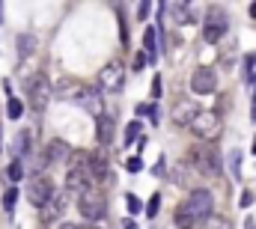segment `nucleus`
<instances>
[{"label":"nucleus","mask_w":256,"mask_h":229,"mask_svg":"<svg viewBox=\"0 0 256 229\" xmlns=\"http://www.w3.org/2000/svg\"><path fill=\"white\" fill-rule=\"evenodd\" d=\"M92 188V176H90V152H72L68 155V167H66V190L68 194H84Z\"/></svg>","instance_id":"nucleus-1"},{"label":"nucleus","mask_w":256,"mask_h":229,"mask_svg":"<svg viewBox=\"0 0 256 229\" xmlns=\"http://www.w3.org/2000/svg\"><path fill=\"white\" fill-rule=\"evenodd\" d=\"M188 161H191V167H196V172H202V176H220V167H224L220 152H218L214 143H200V146H194L191 155H188Z\"/></svg>","instance_id":"nucleus-2"},{"label":"nucleus","mask_w":256,"mask_h":229,"mask_svg":"<svg viewBox=\"0 0 256 229\" xmlns=\"http://www.w3.org/2000/svg\"><path fill=\"white\" fill-rule=\"evenodd\" d=\"M226 30H230V15H226V9H224V6H208L206 15H202V39H206L208 45H214V42H220V39L226 36Z\"/></svg>","instance_id":"nucleus-3"},{"label":"nucleus","mask_w":256,"mask_h":229,"mask_svg":"<svg viewBox=\"0 0 256 229\" xmlns=\"http://www.w3.org/2000/svg\"><path fill=\"white\" fill-rule=\"evenodd\" d=\"M51 98H54L51 80L45 74H33L27 80V104L33 108V114H45V108L51 104Z\"/></svg>","instance_id":"nucleus-4"},{"label":"nucleus","mask_w":256,"mask_h":229,"mask_svg":"<svg viewBox=\"0 0 256 229\" xmlns=\"http://www.w3.org/2000/svg\"><path fill=\"white\" fill-rule=\"evenodd\" d=\"M78 212L84 214V220L96 224V220H102V218L108 214V196H104L102 190L90 188V190H84V194L78 196Z\"/></svg>","instance_id":"nucleus-5"},{"label":"nucleus","mask_w":256,"mask_h":229,"mask_svg":"<svg viewBox=\"0 0 256 229\" xmlns=\"http://www.w3.org/2000/svg\"><path fill=\"white\" fill-rule=\"evenodd\" d=\"M54 194H57L54 178H51V176H45V172L33 176V178H30V184H27V200H30V206H36V208H45V206L51 202V196H54Z\"/></svg>","instance_id":"nucleus-6"},{"label":"nucleus","mask_w":256,"mask_h":229,"mask_svg":"<svg viewBox=\"0 0 256 229\" xmlns=\"http://www.w3.org/2000/svg\"><path fill=\"white\" fill-rule=\"evenodd\" d=\"M182 206L188 208V214H191L194 220H208V218L214 214V196H212V190H206V188L191 190V196H188Z\"/></svg>","instance_id":"nucleus-7"},{"label":"nucleus","mask_w":256,"mask_h":229,"mask_svg":"<svg viewBox=\"0 0 256 229\" xmlns=\"http://www.w3.org/2000/svg\"><path fill=\"white\" fill-rule=\"evenodd\" d=\"M220 128H224V122H220V114H214V110H200L191 122V131L200 140H214L220 134Z\"/></svg>","instance_id":"nucleus-8"},{"label":"nucleus","mask_w":256,"mask_h":229,"mask_svg":"<svg viewBox=\"0 0 256 229\" xmlns=\"http://www.w3.org/2000/svg\"><path fill=\"white\" fill-rule=\"evenodd\" d=\"M218 90V72L208 66H200L191 74V92L194 96H212Z\"/></svg>","instance_id":"nucleus-9"},{"label":"nucleus","mask_w":256,"mask_h":229,"mask_svg":"<svg viewBox=\"0 0 256 229\" xmlns=\"http://www.w3.org/2000/svg\"><path fill=\"white\" fill-rule=\"evenodd\" d=\"M122 84H126V72H122L120 62H108V66L98 72V86H102V90H108V92H120Z\"/></svg>","instance_id":"nucleus-10"},{"label":"nucleus","mask_w":256,"mask_h":229,"mask_svg":"<svg viewBox=\"0 0 256 229\" xmlns=\"http://www.w3.org/2000/svg\"><path fill=\"white\" fill-rule=\"evenodd\" d=\"M68 155H72L68 143H66V140H60V137H54V140L45 146V152H42L39 164H42V167H54V164H63V161H68Z\"/></svg>","instance_id":"nucleus-11"},{"label":"nucleus","mask_w":256,"mask_h":229,"mask_svg":"<svg viewBox=\"0 0 256 229\" xmlns=\"http://www.w3.org/2000/svg\"><path fill=\"white\" fill-rule=\"evenodd\" d=\"M200 114V108H196V102L194 98H179L176 104H173V110H170V119L179 125V128H185V125H191L194 116Z\"/></svg>","instance_id":"nucleus-12"},{"label":"nucleus","mask_w":256,"mask_h":229,"mask_svg":"<svg viewBox=\"0 0 256 229\" xmlns=\"http://www.w3.org/2000/svg\"><path fill=\"white\" fill-rule=\"evenodd\" d=\"M114 134H116V119L110 114L96 116V140H98V146H110L114 143Z\"/></svg>","instance_id":"nucleus-13"},{"label":"nucleus","mask_w":256,"mask_h":229,"mask_svg":"<svg viewBox=\"0 0 256 229\" xmlns=\"http://www.w3.org/2000/svg\"><path fill=\"white\" fill-rule=\"evenodd\" d=\"M74 104H80L84 110H90V114H96V116L102 114V96L92 86H80L78 96H74Z\"/></svg>","instance_id":"nucleus-14"},{"label":"nucleus","mask_w":256,"mask_h":229,"mask_svg":"<svg viewBox=\"0 0 256 229\" xmlns=\"http://www.w3.org/2000/svg\"><path fill=\"white\" fill-rule=\"evenodd\" d=\"M66 202H68V194L57 190V194L51 196V202L42 208V224H54V220H60V214L66 212Z\"/></svg>","instance_id":"nucleus-15"},{"label":"nucleus","mask_w":256,"mask_h":229,"mask_svg":"<svg viewBox=\"0 0 256 229\" xmlns=\"http://www.w3.org/2000/svg\"><path fill=\"white\" fill-rule=\"evenodd\" d=\"M90 176L92 182H104L110 176V167H108V158L102 152H90Z\"/></svg>","instance_id":"nucleus-16"},{"label":"nucleus","mask_w":256,"mask_h":229,"mask_svg":"<svg viewBox=\"0 0 256 229\" xmlns=\"http://www.w3.org/2000/svg\"><path fill=\"white\" fill-rule=\"evenodd\" d=\"M30 149H33V131L30 128H21L15 134V158L24 161V155H30Z\"/></svg>","instance_id":"nucleus-17"},{"label":"nucleus","mask_w":256,"mask_h":229,"mask_svg":"<svg viewBox=\"0 0 256 229\" xmlns=\"http://www.w3.org/2000/svg\"><path fill=\"white\" fill-rule=\"evenodd\" d=\"M158 33H155V27H146V33H143V54L149 57V62H155L158 60Z\"/></svg>","instance_id":"nucleus-18"},{"label":"nucleus","mask_w":256,"mask_h":229,"mask_svg":"<svg viewBox=\"0 0 256 229\" xmlns=\"http://www.w3.org/2000/svg\"><path fill=\"white\" fill-rule=\"evenodd\" d=\"M15 48H18V60H27L36 51V36H33V33H21V36L15 39Z\"/></svg>","instance_id":"nucleus-19"},{"label":"nucleus","mask_w":256,"mask_h":229,"mask_svg":"<svg viewBox=\"0 0 256 229\" xmlns=\"http://www.w3.org/2000/svg\"><path fill=\"white\" fill-rule=\"evenodd\" d=\"M188 21H194L191 0H179L176 3V24H188Z\"/></svg>","instance_id":"nucleus-20"},{"label":"nucleus","mask_w":256,"mask_h":229,"mask_svg":"<svg viewBox=\"0 0 256 229\" xmlns=\"http://www.w3.org/2000/svg\"><path fill=\"white\" fill-rule=\"evenodd\" d=\"M226 167L232 172V178H242V149H232L226 155Z\"/></svg>","instance_id":"nucleus-21"},{"label":"nucleus","mask_w":256,"mask_h":229,"mask_svg":"<svg viewBox=\"0 0 256 229\" xmlns=\"http://www.w3.org/2000/svg\"><path fill=\"white\" fill-rule=\"evenodd\" d=\"M6 114H9V119H21L24 116V104H21L18 96H9L6 98Z\"/></svg>","instance_id":"nucleus-22"},{"label":"nucleus","mask_w":256,"mask_h":229,"mask_svg":"<svg viewBox=\"0 0 256 229\" xmlns=\"http://www.w3.org/2000/svg\"><path fill=\"white\" fill-rule=\"evenodd\" d=\"M202 229H236L230 218H220V214H212L208 220H202Z\"/></svg>","instance_id":"nucleus-23"},{"label":"nucleus","mask_w":256,"mask_h":229,"mask_svg":"<svg viewBox=\"0 0 256 229\" xmlns=\"http://www.w3.org/2000/svg\"><path fill=\"white\" fill-rule=\"evenodd\" d=\"M114 9H116V18H120V36H122V45H128V24H126V9H122V0H114Z\"/></svg>","instance_id":"nucleus-24"},{"label":"nucleus","mask_w":256,"mask_h":229,"mask_svg":"<svg viewBox=\"0 0 256 229\" xmlns=\"http://www.w3.org/2000/svg\"><path fill=\"white\" fill-rule=\"evenodd\" d=\"M6 176H9L12 182H21V178H24V161H21V158H12L9 167H6Z\"/></svg>","instance_id":"nucleus-25"},{"label":"nucleus","mask_w":256,"mask_h":229,"mask_svg":"<svg viewBox=\"0 0 256 229\" xmlns=\"http://www.w3.org/2000/svg\"><path fill=\"white\" fill-rule=\"evenodd\" d=\"M194 224H196V220L188 214V208H185V206H179V208H176V226H179V229H194Z\"/></svg>","instance_id":"nucleus-26"},{"label":"nucleus","mask_w":256,"mask_h":229,"mask_svg":"<svg viewBox=\"0 0 256 229\" xmlns=\"http://www.w3.org/2000/svg\"><path fill=\"white\" fill-rule=\"evenodd\" d=\"M15 202H18V188L12 184V188L3 194V212H6V214H12V212H15Z\"/></svg>","instance_id":"nucleus-27"},{"label":"nucleus","mask_w":256,"mask_h":229,"mask_svg":"<svg viewBox=\"0 0 256 229\" xmlns=\"http://www.w3.org/2000/svg\"><path fill=\"white\" fill-rule=\"evenodd\" d=\"M158 212H161V194H152V196H149V202H146V218H149V220H155V218H158Z\"/></svg>","instance_id":"nucleus-28"},{"label":"nucleus","mask_w":256,"mask_h":229,"mask_svg":"<svg viewBox=\"0 0 256 229\" xmlns=\"http://www.w3.org/2000/svg\"><path fill=\"white\" fill-rule=\"evenodd\" d=\"M137 134H140V119H134V122H128L126 125V146H134L137 143Z\"/></svg>","instance_id":"nucleus-29"},{"label":"nucleus","mask_w":256,"mask_h":229,"mask_svg":"<svg viewBox=\"0 0 256 229\" xmlns=\"http://www.w3.org/2000/svg\"><path fill=\"white\" fill-rule=\"evenodd\" d=\"M134 114H137V119H140V116H152V122H155V125L161 122V114H158V108H155V104H137V110H134Z\"/></svg>","instance_id":"nucleus-30"},{"label":"nucleus","mask_w":256,"mask_h":229,"mask_svg":"<svg viewBox=\"0 0 256 229\" xmlns=\"http://www.w3.org/2000/svg\"><path fill=\"white\" fill-rule=\"evenodd\" d=\"M244 78L248 80H256V54H248L244 57Z\"/></svg>","instance_id":"nucleus-31"},{"label":"nucleus","mask_w":256,"mask_h":229,"mask_svg":"<svg viewBox=\"0 0 256 229\" xmlns=\"http://www.w3.org/2000/svg\"><path fill=\"white\" fill-rule=\"evenodd\" d=\"M149 12H152V0H140V3H137V18H140V21H146V18H149Z\"/></svg>","instance_id":"nucleus-32"},{"label":"nucleus","mask_w":256,"mask_h":229,"mask_svg":"<svg viewBox=\"0 0 256 229\" xmlns=\"http://www.w3.org/2000/svg\"><path fill=\"white\" fill-rule=\"evenodd\" d=\"M126 170L128 172H140V170H143V158H140V155H137V158H128V161H126Z\"/></svg>","instance_id":"nucleus-33"},{"label":"nucleus","mask_w":256,"mask_h":229,"mask_svg":"<svg viewBox=\"0 0 256 229\" xmlns=\"http://www.w3.org/2000/svg\"><path fill=\"white\" fill-rule=\"evenodd\" d=\"M126 206H128V212H131V214H140V200H137L134 194H128V196H126Z\"/></svg>","instance_id":"nucleus-34"},{"label":"nucleus","mask_w":256,"mask_h":229,"mask_svg":"<svg viewBox=\"0 0 256 229\" xmlns=\"http://www.w3.org/2000/svg\"><path fill=\"white\" fill-rule=\"evenodd\" d=\"M146 62H149V57H146L143 51H137V54H134V72H143V68H146Z\"/></svg>","instance_id":"nucleus-35"},{"label":"nucleus","mask_w":256,"mask_h":229,"mask_svg":"<svg viewBox=\"0 0 256 229\" xmlns=\"http://www.w3.org/2000/svg\"><path fill=\"white\" fill-rule=\"evenodd\" d=\"M155 176H158V178H161V176H164V172H167V158H164V155H161V158H158V161H155Z\"/></svg>","instance_id":"nucleus-36"},{"label":"nucleus","mask_w":256,"mask_h":229,"mask_svg":"<svg viewBox=\"0 0 256 229\" xmlns=\"http://www.w3.org/2000/svg\"><path fill=\"white\" fill-rule=\"evenodd\" d=\"M152 98H155V102L161 98V74H155V78H152Z\"/></svg>","instance_id":"nucleus-37"},{"label":"nucleus","mask_w":256,"mask_h":229,"mask_svg":"<svg viewBox=\"0 0 256 229\" xmlns=\"http://www.w3.org/2000/svg\"><path fill=\"white\" fill-rule=\"evenodd\" d=\"M254 190H244V194H242V208H248V206H254Z\"/></svg>","instance_id":"nucleus-38"},{"label":"nucleus","mask_w":256,"mask_h":229,"mask_svg":"<svg viewBox=\"0 0 256 229\" xmlns=\"http://www.w3.org/2000/svg\"><path fill=\"white\" fill-rule=\"evenodd\" d=\"M250 119L256 122V86H254V98H250Z\"/></svg>","instance_id":"nucleus-39"},{"label":"nucleus","mask_w":256,"mask_h":229,"mask_svg":"<svg viewBox=\"0 0 256 229\" xmlns=\"http://www.w3.org/2000/svg\"><path fill=\"white\" fill-rule=\"evenodd\" d=\"M146 143H149V140H146V134H140V140H137V149L143 152V149H146Z\"/></svg>","instance_id":"nucleus-40"},{"label":"nucleus","mask_w":256,"mask_h":229,"mask_svg":"<svg viewBox=\"0 0 256 229\" xmlns=\"http://www.w3.org/2000/svg\"><path fill=\"white\" fill-rule=\"evenodd\" d=\"M248 12H250V18H256V0L250 3V9H248Z\"/></svg>","instance_id":"nucleus-41"},{"label":"nucleus","mask_w":256,"mask_h":229,"mask_svg":"<svg viewBox=\"0 0 256 229\" xmlns=\"http://www.w3.org/2000/svg\"><path fill=\"white\" fill-rule=\"evenodd\" d=\"M122 226H126V229H137V226H134V220H126Z\"/></svg>","instance_id":"nucleus-42"},{"label":"nucleus","mask_w":256,"mask_h":229,"mask_svg":"<svg viewBox=\"0 0 256 229\" xmlns=\"http://www.w3.org/2000/svg\"><path fill=\"white\" fill-rule=\"evenodd\" d=\"M250 152L256 155V134H254V140H250Z\"/></svg>","instance_id":"nucleus-43"},{"label":"nucleus","mask_w":256,"mask_h":229,"mask_svg":"<svg viewBox=\"0 0 256 229\" xmlns=\"http://www.w3.org/2000/svg\"><path fill=\"white\" fill-rule=\"evenodd\" d=\"M78 229H98L96 224H84V226H78Z\"/></svg>","instance_id":"nucleus-44"},{"label":"nucleus","mask_w":256,"mask_h":229,"mask_svg":"<svg viewBox=\"0 0 256 229\" xmlns=\"http://www.w3.org/2000/svg\"><path fill=\"white\" fill-rule=\"evenodd\" d=\"M0 152H3V125H0Z\"/></svg>","instance_id":"nucleus-45"},{"label":"nucleus","mask_w":256,"mask_h":229,"mask_svg":"<svg viewBox=\"0 0 256 229\" xmlns=\"http://www.w3.org/2000/svg\"><path fill=\"white\" fill-rule=\"evenodd\" d=\"M60 229H78V226H74V224H63Z\"/></svg>","instance_id":"nucleus-46"}]
</instances>
